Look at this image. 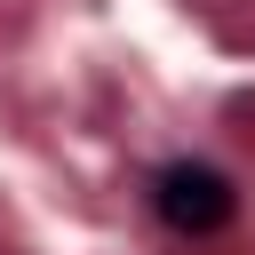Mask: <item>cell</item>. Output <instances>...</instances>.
<instances>
[{"instance_id":"6da1fadb","label":"cell","mask_w":255,"mask_h":255,"mask_svg":"<svg viewBox=\"0 0 255 255\" xmlns=\"http://www.w3.org/2000/svg\"><path fill=\"white\" fill-rule=\"evenodd\" d=\"M151 215H159L175 239H215V231H231V215H239V183H231L215 159H159V167H151Z\"/></svg>"}]
</instances>
